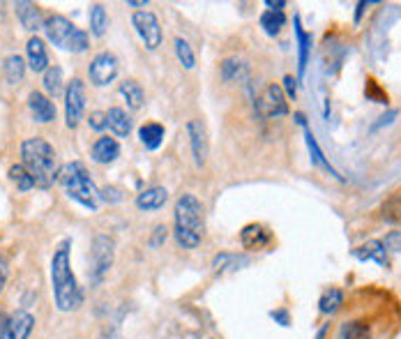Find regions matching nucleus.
Listing matches in <instances>:
<instances>
[{
	"instance_id": "1",
	"label": "nucleus",
	"mask_w": 401,
	"mask_h": 339,
	"mask_svg": "<svg viewBox=\"0 0 401 339\" xmlns=\"http://www.w3.org/2000/svg\"><path fill=\"white\" fill-rule=\"evenodd\" d=\"M327 339H392L401 326L397 298L381 288H360L343 302Z\"/></svg>"
},
{
	"instance_id": "2",
	"label": "nucleus",
	"mask_w": 401,
	"mask_h": 339,
	"mask_svg": "<svg viewBox=\"0 0 401 339\" xmlns=\"http://www.w3.org/2000/svg\"><path fill=\"white\" fill-rule=\"evenodd\" d=\"M71 240H62L53 249L51 263H49V277H51L53 302L58 312H74L83 305V288L78 286V279L71 270Z\"/></svg>"
},
{
	"instance_id": "3",
	"label": "nucleus",
	"mask_w": 401,
	"mask_h": 339,
	"mask_svg": "<svg viewBox=\"0 0 401 339\" xmlns=\"http://www.w3.org/2000/svg\"><path fill=\"white\" fill-rule=\"evenodd\" d=\"M173 235L182 249H196L205 235V208L196 194L185 192L173 206Z\"/></svg>"
},
{
	"instance_id": "4",
	"label": "nucleus",
	"mask_w": 401,
	"mask_h": 339,
	"mask_svg": "<svg viewBox=\"0 0 401 339\" xmlns=\"http://www.w3.org/2000/svg\"><path fill=\"white\" fill-rule=\"evenodd\" d=\"M21 164L31 171L40 190H49L58 180V155L44 136H28L21 141Z\"/></svg>"
},
{
	"instance_id": "5",
	"label": "nucleus",
	"mask_w": 401,
	"mask_h": 339,
	"mask_svg": "<svg viewBox=\"0 0 401 339\" xmlns=\"http://www.w3.org/2000/svg\"><path fill=\"white\" fill-rule=\"evenodd\" d=\"M58 183L62 185V190H65L67 197L71 201H76V204L85 208V210L95 213L99 208L102 197H99L97 185L92 183L88 169H85L81 162L62 164V167L58 169Z\"/></svg>"
},
{
	"instance_id": "6",
	"label": "nucleus",
	"mask_w": 401,
	"mask_h": 339,
	"mask_svg": "<svg viewBox=\"0 0 401 339\" xmlns=\"http://www.w3.org/2000/svg\"><path fill=\"white\" fill-rule=\"evenodd\" d=\"M44 35L53 47L67 53H85L90 47V35L78 28L76 24L65 17V14H46L44 19Z\"/></svg>"
},
{
	"instance_id": "7",
	"label": "nucleus",
	"mask_w": 401,
	"mask_h": 339,
	"mask_svg": "<svg viewBox=\"0 0 401 339\" xmlns=\"http://www.w3.org/2000/svg\"><path fill=\"white\" fill-rule=\"evenodd\" d=\"M113 261H116V240L106 233L95 235L90 249V282L92 284H102L104 277L109 275L113 268Z\"/></svg>"
},
{
	"instance_id": "8",
	"label": "nucleus",
	"mask_w": 401,
	"mask_h": 339,
	"mask_svg": "<svg viewBox=\"0 0 401 339\" xmlns=\"http://www.w3.org/2000/svg\"><path fill=\"white\" fill-rule=\"evenodd\" d=\"M132 26L136 35L141 38V42L146 44L148 51H157L164 42V31H162V24L157 19L155 12L150 10H136L132 14Z\"/></svg>"
},
{
	"instance_id": "9",
	"label": "nucleus",
	"mask_w": 401,
	"mask_h": 339,
	"mask_svg": "<svg viewBox=\"0 0 401 339\" xmlns=\"http://www.w3.org/2000/svg\"><path fill=\"white\" fill-rule=\"evenodd\" d=\"M256 113L261 115L263 120H272V118H284L289 115V102H286L284 88L279 83H268L266 88L261 90V95L256 97Z\"/></svg>"
},
{
	"instance_id": "10",
	"label": "nucleus",
	"mask_w": 401,
	"mask_h": 339,
	"mask_svg": "<svg viewBox=\"0 0 401 339\" xmlns=\"http://www.w3.org/2000/svg\"><path fill=\"white\" fill-rule=\"evenodd\" d=\"M35 316L28 309L0 314V339H28L35 330Z\"/></svg>"
},
{
	"instance_id": "11",
	"label": "nucleus",
	"mask_w": 401,
	"mask_h": 339,
	"mask_svg": "<svg viewBox=\"0 0 401 339\" xmlns=\"http://www.w3.org/2000/svg\"><path fill=\"white\" fill-rule=\"evenodd\" d=\"M118 72H120V63H118L116 53H111V51H99L88 65V78L92 85H97V88H104V85L116 81Z\"/></svg>"
},
{
	"instance_id": "12",
	"label": "nucleus",
	"mask_w": 401,
	"mask_h": 339,
	"mask_svg": "<svg viewBox=\"0 0 401 339\" xmlns=\"http://www.w3.org/2000/svg\"><path fill=\"white\" fill-rule=\"evenodd\" d=\"M85 113V83L74 76L65 88V125L76 129Z\"/></svg>"
},
{
	"instance_id": "13",
	"label": "nucleus",
	"mask_w": 401,
	"mask_h": 339,
	"mask_svg": "<svg viewBox=\"0 0 401 339\" xmlns=\"http://www.w3.org/2000/svg\"><path fill=\"white\" fill-rule=\"evenodd\" d=\"M187 136H189V148L191 157H194L196 167H205L207 155H210V141H207V129L198 118L187 122Z\"/></svg>"
},
{
	"instance_id": "14",
	"label": "nucleus",
	"mask_w": 401,
	"mask_h": 339,
	"mask_svg": "<svg viewBox=\"0 0 401 339\" xmlns=\"http://www.w3.org/2000/svg\"><path fill=\"white\" fill-rule=\"evenodd\" d=\"M272 240H275V235H272V231L268 226L259 224V222H252V224L242 226L240 231V242L242 247L247 251H261V249H268Z\"/></svg>"
},
{
	"instance_id": "15",
	"label": "nucleus",
	"mask_w": 401,
	"mask_h": 339,
	"mask_svg": "<svg viewBox=\"0 0 401 339\" xmlns=\"http://www.w3.org/2000/svg\"><path fill=\"white\" fill-rule=\"evenodd\" d=\"M14 14H17L19 24L26 28L28 33H37V31H44V12L37 3H28V0H19L14 3Z\"/></svg>"
},
{
	"instance_id": "16",
	"label": "nucleus",
	"mask_w": 401,
	"mask_h": 339,
	"mask_svg": "<svg viewBox=\"0 0 401 339\" xmlns=\"http://www.w3.org/2000/svg\"><path fill=\"white\" fill-rule=\"evenodd\" d=\"M28 109H31L33 120L40 122V125H49V122L56 120L53 99L49 95H44V92H40V90H33L31 95H28Z\"/></svg>"
},
{
	"instance_id": "17",
	"label": "nucleus",
	"mask_w": 401,
	"mask_h": 339,
	"mask_svg": "<svg viewBox=\"0 0 401 339\" xmlns=\"http://www.w3.org/2000/svg\"><path fill=\"white\" fill-rule=\"evenodd\" d=\"M26 65H28V69H33V72H44L49 69V53H46V44H44V40L37 38V35H33L31 40L26 42Z\"/></svg>"
},
{
	"instance_id": "18",
	"label": "nucleus",
	"mask_w": 401,
	"mask_h": 339,
	"mask_svg": "<svg viewBox=\"0 0 401 339\" xmlns=\"http://www.w3.org/2000/svg\"><path fill=\"white\" fill-rule=\"evenodd\" d=\"M90 157H92V162H97V164H113L120 157L118 139H113V136H109V134L99 136V139L92 143Z\"/></svg>"
},
{
	"instance_id": "19",
	"label": "nucleus",
	"mask_w": 401,
	"mask_h": 339,
	"mask_svg": "<svg viewBox=\"0 0 401 339\" xmlns=\"http://www.w3.org/2000/svg\"><path fill=\"white\" fill-rule=\"evenodd\" d=\"M167 201H169V192H167V187H162V185L146 187L143 192L136 194V208L143 213L160 210V208H164Z\"/></svg>"
},
{
	"instance_id": "20",
	"label": "nucleus",
	"mask_w": 401,
	"mask_h": 339,
	"mask_svg": "<svg viewBox=\"0 0 401 339\" xmlns=\"http://www.w3.org/2000/svg\"><path fill=\"white\" fill-rule=\"evenodd\" d=\"M350 254H353L357 261H374L381 265V268H388L390 265L388 249H385L383 240H367L364 245H360V247H355Z\"/></svg>"
},
{
	"instance_id": "21",
	"label": "nucleus",
	"mask_w": 401,
	"mask_h": 339,
	"mask_svg": "<svg viewBox=\"0 0 401 339\" xmlns=\"http://www.w3.org/2000/svg\"><path fill=\"white\" fill-rule=\"evenodd\" d=\"M219 74H221V81L226 83H247L249 81V65L240 58H224L219 65Z\"/></svg>"
},
{
	"instance_id": "22",
	"label": "nucleus",
	"mask_w": 401,
	"mask_h": 339,
	"mask_svg": "<svg viewBox=\"0 0 401 339\" xmlns=\"http://www.w3.org/2000/svg\"><path fill=\"white\" fill-rule=\"evenodd\" d=\"M293 28H296V40H298V76L302 78L307 72V63H309V51H312V35L302 28L300 17L293 19Z\"/></svg>"
},
{
	"instance_id": "23",
	"label": "nucleus",
	"mask_w": 401,
	"mask_h": 339,
	"mask_svg": "<svg viewBox=\"0 0 401 339\" xmlns=\"http://www.w3.org/2000/svg\"><path fill=\"white\" fill-rule=\"evenodd\" d=\"M106 127H109L113 136H118V139H127V136L132 134V118L127 115L125 109H120V106H111V109L106 111Z\"/></svg>"
},
{
	"instance_id": "24",
	"label": "nucleus",
	"mask_w": 401,
	"mask_h": 339,
	"mask_svg": "<svg viewBox=\"0 0 401 339\" xmlns=\"http://www.w3.org/2000/svg\"><path fill=\"white\" fill-rule=\"evenodd\" d=\"M305 141H307V148H309V155H312V164H314V167L327 171V173H330V176L336 178V180H343V178L339 176V171H336L332 164L325 160V155H323V150H321V146H318L316 136H314V132H312V129L307 127V125H305Z\"/></svg>"
},
{
	"instance_id": "25",
	"label": "nucleus",
	"mask_w": 401,
	"mask_h": 339,
	"mask_svg": "<svg viewBox=\"0 0 401 339\" xmlns=\"http://www.w3.org/2000/svg\"><path fill=\"white\" fill-rule=\"evenodd\" d=\"M343 302H346V293H343L341 288L330 286V288H325L323 295H321V300H318V312L323 314V316H334V314H339V312H341Z\"/></svg>"
},
{
	"instance_id": "26",
	"label": "nucleus",
	"mask_w": 401,
	"mask_h": 339,
	"mask_svg": "<svg viewBox=\"0 0 401 339\" xmlns=\"http://www.w3.org/2000/svg\"><path fill=\"white\" fill-rule=\"evenodd\" d=\"M118 92H120V97L127 102V109H132V111H139L143 106V102H146L143 88H141V83L136 81V78H125V81H120Z\"/></svg>"
},
{
	"instance_id": "27",
	"label": "nucleus",
	"mask_w": 401,
	"mask_h": 339,
	"mask_svg": "<svg viewBox=\"0 0 401 339\" xmlns=\"http://www.w3.org/2000/svg\"><path fill=\"white\" fill-rule=\"evenodd\" d=\"M164 134L167 129L160 122H143L139 127V141L146 150H157L164 143Z\"/></svg>"
},
{
	"instance_id": "28",
	"label": "nucleus",
	"mask_w": 401,
	"mask_h": 339,
	"mask_svg": "<svg viewBox=\"0 0 401 339\" xmlns=\"http://www.w3.org/2000/svg\"><path fill=\"white\" fill-rule=\"evenodd\" d=\"M26 69H28L26 58L19 56V53L7 56L3 60V72H5V78H7V83H10V85H19L21 81H24Z\"/></svg>"
},
{
	"instance_id": "29",
	"label": "nucleus",
	"mask_w": 401,
	"mask_h": 339,
	"mask_svg": "<svg viewBox=\"0 0 401 339\" xmlns=\"http://www.w3.org/2000/svg\"><path fill=\"white\" fill-rule=\"evenodd\" d=\"M88 21H90V33L95 38H104L109 31V14H106L102 3H92L88 10Z\"/></svg>"
},
{
	"instance_id": "30",
	"label": "nucleus",
	"mask_w": 401,
	"mask_h": 339,
	"mask_svg": "<svg viewBox=\"0 0 401 339\" xmlns=\"http://www.w3.org/2000/svg\"><path fill=\"white\" fill-rule=\"evenodd\" d=\"M259 24L263 28V33L270 35V38H275V35L282 33V28L286 26V14L277 12V10H266V12L261 14Z\"/></svg>"
},
{
	"instance_id": "31",
	"label": "nucleus",
	"mask_w": 401,
	"mask_h": 339,
	"mask_svg": "<svg viewBox=\"0 0 401 339\" xmlns=\"http://www.w3.org/2000/svg\"><path fill=\"white\" fill-rule=\"evenodd\" d=\"M42 83H44V95H49V97L60 95V90H62V67L60 65H49Z\"/></svg>"
},
{
	"instance_id": "32",
	"label": "nucleus",
	"mask_w": 401,
	"mask_h": 339,
	"mask_svg": "<svg viewBox=\"0 0 401 339\" xmlns=\"http://www.w3.org/2000/svg\"><path fill=\"white\" fill-rule=\"evenodd\" d=\"M7 176H10V180L14 185H17V190L19 192H28V190H33V187H37L35 185V180L31 176V171H28L24 164H12L10 171H7Z\"/></svg>"
},
{
	"instance_id": "33",
	"label": "nucleus",
	"mask_w": 401,
	"mask_h": 339,
	"mask_svg": "<svg viewBox=\"0 0 401 339\" xmlns=\"http://www.w3.org/2000/svg\"><path fill=\"white\" fill-rule=\"evenodd\" d=\"M173 49H176V58L178 63L182 65L185 69H194L196 67V53L194 49H191V44L185 38H176L173 40Z\"/></svg>"
},
{
	"instance_id": "34",
	"label": "nucleus",
	"mask_w": 401,
	"mask_h": 339,
	"mask_svg": "<svg viewBox=\"0 0 401 339\" xmlns=\"http://www.w3.org/2000/svg\"><path fill=\"white\" fill-rule=\"evenodd\" d=\"M381 213H383V220L401 224V190L392 192V197L383 204Z\"/></svg>"
},
{
	"instance_id": "35",
	"label": "nucleus",
	"mask_w": 401,
	"mask_h": 339,
	"mask_svg": "<svg viewBox=\"0 0 401 339\" xmlns=\"http://www.w3.org/2000/svg\"><path fill=\"white\" fill-rule=\"evenodd\" d=\"M238 263H240V258L235 254H219V256H214L212 270L221 275V272H226V270H235L238 268Z\"/></svg>"
},
{
	"instance_id": "36",
	"label": "nucleus",
	"mask_w": 401,
	"mask_h": 339,
	"mask_svg": "<svg viewBox=\"0 0 401 339\" xmlns=\"http://www.w3.org/2000/svg\"><path fill=\"white\" fill-rule=\"evenodd\" d=\"M383 245L388 251H397V254H401V231H390V233L385 235Z\"/></svg>"
},
{
	"instance_id": "37",
	"label": "nucleus",
	"mask_w": 401,
	"mask_h": 339,
	"mask_svg": "<svg viewBox=\"0 0 401 339\" xmlns=\"http://www.w3.org/2000/svg\"><path fill=\"white\" fill-rule=\"evenodd\" d=\"M167 238H169V229L160 224V226H155L153 231V235H150V247H162L164 242H167Z\"/></svg>"
},
{
	"instance_id": "38",
	"label": "nucleus",
	"mask_w": 401,
	"mask_h": 339,
	"mask_svg": "<svg viewBox=\"0 0 401 339\" xmlns=\"http://www.w3.org/2000/svg\"><path fill=\"white\" fill-rule=\"evenodd\" d=\"M88 125H90V129L102 132V129L106 127V111H92L90 118H88Z\"/></svg>"
},
{
	"instance_id": "39",
	"label": "nucleus",
	"mask_w": 401,
	"mask_h": 339,
	"mask_svg": "<svg viewBox=\"0 0 401 339\" xmlns=\"http://www.w3.org/2000/svg\"><path fill=\"white\" fill-rule=\"evenodd\" d=\"M284 95L286 99H296L298 95V78H293L291 74L284 76Z\"/></svg>"
},
{
	"instance_id": "40",
	"label": "nucleus",
	"mask_w": 401,
	"mask_h": 339,
	"mask_svg": "<svg viewBox=\"0 0 401 339\" xmlns=\"http://www.w3.org/2000/svg\"><path fill=\"white\" fill-rule=\"evenodd\" d=\"M7 279H10V263H7V258L0 254V295L5 291Z\"/></svg>"
},
{
	"instance_id": "41",
	"label": "nucleus",
	"mask_w": 401,
	"mask_h": 339,
	"mask_svg": "<svg viewBox=\"0 0 401 339\" xmlns=\"http://www.w3.org/2000/svg\"><path fill=\"white\" fill-rule=\"evenodd\" d=\"M270 316L272 319H275L279 326H291V316H289V312H286V309H275V312H270Z\"/></svg>"
},
{
	"instance_id": "42",
	"label": "nucleus",
	"mask_w": 401,
	"mask_h": 339,
	"mask_svg": "<svg viewBox=\"0 0 401 339\" xmlns=\"http://www.w3.org/2000/svg\"><path fill=\"white\" fill-rule=\"evenodd\" d=\"M367 95H369V97H374L378 104H388V95H381L374 81H369V83H367Z\"/></svg>"
},
{
	"instance_id": "43",
	"label": "nucleus",
	"mask_w": 401,
	"mask_h": 339,
	"mask_svg": "<svg viewBox=\"0 0 401 339\" xmlns=\"http://www.w3.org/2000/svg\"><path fill=\"white\" fill-rule=\"evenodd\" d=\"M395 118H397V111H388V115H381V118H378L381 122H376V125H374V129L383 127V125H390V122L395 120Z\"/></svg>"
},
{
	"instance_id": "44",
	"label": "nucleus",
	"mask_w": 401,
	"mask_h": 339,
	"mask_svg": "<svg viewBox=\"0 0 401 339\" xmlns=\"http://www.w3.org/2000/svg\"><path fill=\"white\" fill-rule=\"evenodd\" d=\"M266 7H270V10H277V12H282L286 3L284 0H266Z\"/></svg>"
},
{
	"instance_id": "45",
	"label": "nucleus",
	"mask_w": 401,
	"mask_h": 339,
	"mask_svg": "<svg viewBox=\"0 0 401 339\" xmlns=\"http://www.w3.org/2000/svg\"><path fill=\"white\" fill-rule=\"evenodd\" d=\"M371 3H364V0H362V3H357V12H355V21H360L362 19V12H364V7H369Z\"/></svg>"
},
{
	"instance_id": "46",
	"label": "nucleus",
	"mask_w": 401,
	"mask_h": 339,
	"mask_svg": "<svg viewBox=\"0 0 401 339\" xmlns=\"http://www.w3.org/2000/svg\"><path fill=\"white\" fill-rule=\"evenodd\" d=\"M127 5H130V7H146L148 3H146V0H130Z\"/></svg>"
},
{
	"instance_id": "47",
	"label": "nucleus",
	"mask_w": 401,
	"mask_h": 339,
	"mask_svg": "<svg viewBox=\"0 0 401 339\" xmlns=\"http://www.w3.org/2000/svg\"><path fill=\"white\" fill-rule=\"evenodd\" d=\"M210 339H214V337H210Z\"/></svg>"
}]
</instances>
